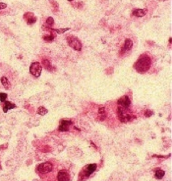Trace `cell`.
<instances>
[{
    "label": "cell",
    "instance_id": "obj_1",
    "mask_svg": "<svg viewBox=\"0 0 172 181\" xmlns=\"http://www.w3.org/2000/svg\"><path fill=\"white\" fill-rule=\"evenodd\" d=\"M151 66V59L147 54H143L140 56L134 62V68L138 73H144L149 70Z\"/></svg>",
    "mask_w": 172,
    "mask_h": 181
},
{
    "label": "cell",
    "instance_id": "obj_2",
    "mask_svg": "<svg viewBox=\"0 0 172 181\" xmlns=\"http://www.w3.org/2000/svg\"><path fill=\"white\" fill-rule=\"evenodd\" d=\"M69 46L76 51H81L82 48L81 42L78 38L73 35H68L67 38Z\"/></svg>",
    "mask_w": 172,
    "mask_h": 181
},
{
    "label": "cell",
    "instance_id": "obj_3",
    "mask_svg": "<svg viewBox=\"0 0 172 181\" xmlns=\"http://www.w3.org/2000/svg\"><path fill=\"white\" fill-rule=\"evenodd\" d=\"M42 70V67L40 62H34L31 64L30 67V72L34 76L39 77L41 75Z\"/></svg>",
    "mask_w": 172,
    "mask_h": 181
},
{
    "label": "cell",
    "instance_id": "obj_4",
    "mask_svg": "<svg viewBox=\"0 0 172 181\" xmlns=\"http://www.w3.org/2000/svg\"><path fill=\"white\" fill-rule=\"evenodd\" d=\"M117 103L118 107L121 108L122 109L127 110L129 108V106L131 105V102L128 96L124 95L118 99Z\"/></svg>",
    "mask_w": 172,
    "mask_h": 181
},
{
    "label": "cell",
    "instance_id": "obj_5",
    "mask_svg": "<svg viewBox=\"0 0 172 181\" xmlns=\"http://www.w3.org/2000/svg\"><path fill=\"white\" fill-rule=\"evenodd\" d=\"M53 168V164L49 162H46L39 164L37 168V170L42 174L48 173L52 171Z\"/></svg>",
    "mask_w": 172,
    "mask_h": 181
},
{
    "label": "cell",
    "instance_id": "obj_6",
    "mask_svg": "<svg viewBox=\"0 0 172 181\" xmlns=\"http://www.w3.org/2000/svg\"><path fill=\"white\" fill-rule=\"evenodd\" d=\"M24 19L25 20L27 24H28V25L34 24V23H36L37 20V18L35 16V15L32 12H27L24 14Z\"/></svg>",
    "mask_w": 172,
    "mask_h": 181
},
{
    "label": "cell",
    "instance_id": "obj_7",
    "mask_svg": "<svg viewBox=\"0 0 172 181\" xmlns=\"http://www.w3.org/2000/svg\"><path fill=\"white\" fill-rule=\"evenodd\" d=\"M58 181H69L70 175L65 170H60L57 174Z\"/></svg>",
    "mask_w": 172,
    "mask_h": 181
},
{
    "label": "cell",
    "instance_id": "obj_8",
    "mask_svg": "<svg viewBox=\"0 0 172 181\" xmlns=\"http://www.w3.org/2000/svg\"><path fill=\"white\" fill-rule=\"evenodd\" d=\"M73 123L71 121L68 120H63L61 121V125L59 127V130L61 132H67L69 131V126L72 125Z\"/></svg>",
    "mask_w": 172,
    "mask_h": 181
},
{
    "label": "cell",
    "instance_id": "obj_9",
    "mask_svg": "<svg viewBox=\"0 0 172 181\" xmlns=\"http://www.w3.org/2000/svg\"><path fill=\"white\" fill-rule=\"evenodd\" d=\"M96 169H97V164H96L94 163L88 164L85 167V175H87V176H90L91 174L94 173V172L96 170Z\"/></svg>",
    "mask_w": 172,
    "mask_h": 181
},
{
    "label": "cell",
    "instance_id": "obj_10",
    "mask_svg": "<svg viewBox=\"0 0 172 181\" xmlns=\"http://www.w3.org/2000/svg\"><path fill=\"white\" fill-rule=\"evenodd\" d=\"M133 46V42L131 39H126L124 41V44L123 45L122 48V53H124L125 51L131 50Z\"/></svg>",
    "mask_w": 172,
    "mask_h": 181
},
{
    "label": "cell",
    "instance_id": "obj_11",
    "mask_svg": "<svg viewBox=\"0 0 172 181\" xmlns=\"http://www.w3.org/2000/svg\"><path fill=\"white\" fill-rule=\"evenodd\" d=\"M147 13V9H135L132 11V14L137 17H143Z\"/></svg>",
    "mask_w": 172,
    "mask_h": 181
},
{
    "label": "cell",
    "instance_id": "obj_12",
    "mask_svg": "<svg viewBox=\"0 0 172 181\" xmlns=\"http://www.w3.org/2000/svg\"><path fill=\"white\" fill-rule=\"evenodd\" d=\"M16 107V106L14 103H11L10 101H5L3 106V111H4V113H6L8 110L12 109L15 108Z\"/></svg>",
    "mask_w": 172,
    "mask_h": 181
},
{
    "label": "cell",
    "instance_id": "obj_13",
    "mask_svg": "<svg viewBox=\"0 0 172 181\" xmlns=\"http://www.w3.org/2000/svg\"><path fill=\"white\" fill-rule=\"evenodd\" d=\"M42 62L43 67H44V68H45L46 70L51 72L54 70V67L51 65V63L50 62V61L48 60H47V59H44V60H42Z\"/></svg>",
    "mask_w": 172,
    "mask_h": 181
},
{
    "label": "cell",
    "instance_id": "obj_14",
    "mask_svg": "<svg viewBox=\"0 0 172 181\" xmlns=\"http://www.w3.org/2000/svg\"><path fill=\"white\" fill-rule=\"evenodd\" d=\"M1 83H2V85L3 86V87L7 90H10L11 89V83H10V81H8V79L5 76H2L1 78Z\"/></svg>",
    "mask_w": 172,
    "mask_h": 181
},
{
    "label": "cell",
    "instance_id": "obj_15",
    "mask_svg": "<svg viewBox=\"0 0 172 181\" xmlns=\"http://www.w3.org/2000/svg\"><path fill=\"white\" fill-rule=\"evenodd\" d=\"M46 30H48V31L49 30H51V29H50V28H48V27H47L46 28ZM51 32V34H50L49 36L48 35H46V36H45L43 37V39L45 40V41H52V40L54 39V38H55V36H56V34H55L54 33V32H53V31H50Z\"/></svg>",
    "mask_w": 172,
    "mask_h": 181
},
{
    "label": "cell",
    "instance_id": "obj_16",
    "mask_svg": "<svg viewBox=\"0 0 172 181\" xmlns=\"http://www.w3.org/2000/svg\"><path fill=\"white\" fill-rule=\"evenodd\" d=\"M165 172L164 170L159 169L158 170H155V178L156 179L161 180L163 178V176H165Z\"/></svg>",
    "mask_w": 172,
    "mask_h": 181
},
{
    "label": "cell",
    "instance_id": "obj_17",
    "mask_svg": "<svg viewBox=\"0 0 172 181\" xmlns=\"http://www.w3.org/2000/svg\"><path fill=\"white\" fill-rule=\"evenodd\" d=\"M48 110L46 109L45 107L40 106L38 107V110H37V113L40 115H46V113H48Z\"/></svg>",
    "mask_w": 172,
    "mask_h": 181
},
{
    "label": "cell",
    "instance_id": "obj_18",
    "mask_svg": "<svg viewBox=\"0 0 172 181\" xmlns=\"http://www.w3.org/2000/svg\"><path fill=\"white\" fill-rule=\"evenodd\" d=\"M50 29H51V30L53 31V32H57V34H59L64 33V32H65L66 31H67V30H70V28H61V29H53V28H50Z\"/></svg>",
    "mask_w": 172,
    "mask_h": 181
},
{
    "label": "cell",
    "instance_id": "obj_19",
    "mask_svg": "<svg viewBox=\"0 0 172 181\" xmlns=\"http://www.w3.org/2000/svg\"><path fill=\"white\" fill-rule=\"evenodd\" d=\"M8 95L5 93H0V101L1 102H5L6 100Z\"/></svg>",
    "mask_w": 172,
    "mask_h": 181
},
{
    "label": "cell",
    "instance_id": "obj_20",
    "mask_svg": "<svg viewBox=\"0 0 172 181\" xmlns=\"http://www.w3.org/2000/svg\"><path fill=\"white\" fill-rule=\"evenodd\" d=\"M72 2L76 4V5H75L73 6L74 8H79V9H80V8H81V5H83V4H82L83 2H80V1H72Z\"/></svg>",
    "mask_w": 172,
    "mask_h": 181
},
{
    "label": "cell",
    "instance_id": "obj_21",
    "mask_svg": "<svg viewBox=\"0 0 172 181\" xmlns=\"http://www.w3.org/2000/svg\"><path fill=\"white\" fill-rule=\"evenodd\" d=\"M54 23V19H53L52 17H48L47 19H46V24H48V25H53Z\"/></svg>",
    "mask_w": 172,
    "mask_h": 181
},
{
    "label": "cell",
    "instance_id": "obj_22",
    "mask_svg": "<svg viewBox=\"0 0 172 181\" xmlns=\"http://www.w3.org/2000/svg\"><path fill=\"white\" fill-rule=\"evenodd\" d=\"M153 115V111H151V110H147V111L145 112V115L146 117H151V115Z\"/></svg>",
    "mask_w": 172,
    "mask_h": 181
},
{
    "label": "cell",
    "instance_id": "obj_23",
    "mask_svg": "<svg viewBox=\"0 0 172 181\" xmlns=\"http://www.w3.org/2000/svg\"><path fill=\"white\" fill-rule=\"evenodd\" d=\"M7 7V4L5 3H0V10H3L5 9Z\"/></svg>",
    "mask_w": 172,
    "mask_h": 181
},
{
    "label": "cell",
    "instance_id": "obj_24",
    "mask_svg": "<svg viewBox=\"0 0 172 181\" xmlns=\"http://www.w3.org/2000/svg\"><path fill=\"white\" fill-rule=\"evenodd\" d=\"M98 111H99V113H100V114H103V113H104V112H105L104 107H100V108L99 109Z\"/></svg>",
    "mask_w": 172,
    "mask_h": 181
},
{
    "label": "cell",
    "instance_id": "obj_25",
    "mask_svg": "<svg viewBox=\"0 0 172 181\" xmlns=\"http://www.w3.org/2000/svg\"><path fill=\"white\" fill-rule=\"evenodd\" d=\"M7 146H8V144H5V145H3V146L2 145V146H0V148H2V147H3V148H5H5H7Z\"/></svg>",
    "mask_w": 172,
    "mask_h": 181
},
{
    "label": "cell",
    "instance_id": "obj_26",
    "mask_svg": "<svg viewBox=\"0 0 172 181\" xmlns=\"http://www.w3.org/2000/svg\"><path fill=\"white\" fill-rule=\"evenodd\" d=\"M169 43H170V44L171 43V38H169Z\"/></svg>",
    "mask_w": 172,
    "mask_h": 181
},
{
    "label": "cell",
    "instance_id": "obj_27",
    "mask_svg": "<svg viewBox=\"0 0 172 181\" xmlns=\"http://www.w3.org/2000/svg\"><path fill=\"white\" fill-rule=\"evenodd\" d=\"M0 169H2V167H1V165H0Z\"/></svg>",
    "mask_w": 172,
    "mask_h": 181
}]
</instances>
